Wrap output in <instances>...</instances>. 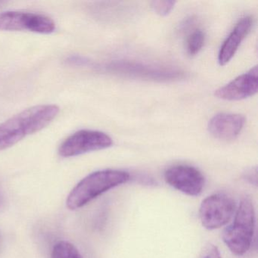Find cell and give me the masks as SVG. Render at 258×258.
<instances>
[{
	"label": "cell",
	"instance_id": "cell-1",
	"mask_svg": "<svg viewBox=\"0 0 258 258\" xmlns=\"http://www.w3.org/2000/svg\"><path fill=\"white\" fill-rule=\"evenodd\" d=\"M55 105L31 107L0 124V151L5 150L28 136L47 126L59 113Z\"/></svg>",
	"mask_w": 258,
	"mask_h": 258
},
{
	"label": "cell",
	"instance_id": "cell-2",
	"mask_svg": "<svg viewBox=\"0 0 258 258\" xmlns=\"http://www.w3.org/2000/svg\"><path fill=\"white\" fill-rule=\"evenodd\" d=\"M129 173L118 170H103L90 173L71 191L67 199V207L77 210L87 205L101 195L127 182Z\"/></svg>",
	"mask_w": 258,
	"mask_h": 258
},
{
	"label": "cell",
	"instance_id": "cell-3",
	"mask_svg": "<svg viewBox=\"0 0 258 258\" xmlns=\"http://www.w3.org/2000/svg\"><path fill=\"white\" fill-rule=\"evenodd\" d=\"M254 229V207L249 198H244L235 211L233 222L223 230V242L232 253L242 256L251 246Z\"/></svg>",
	"mask_w": 258,
	"mask_h": 258
},
{
	"label": "cell",
	"instance_id": "cell-4",
	"mask_svg": "<svg viewBox=\"0 0 258 258\" xmlns=\"http://www.w3.org/2000/svg\"><path fill=\"white\" fill-rule=\"evenodd\" d=\"M235 200L224 193H217L203 200L199 209L201 223L209 230L226 226L235 215Z\"/></svg>",
	"mask_w": 258,
	"mask_h": 258
},
{
	"label": "cell",
	"instance_id": "cell-5",
	"mask_svg": "<svg viewBox=\"0 0 258 258\" xmlns=\"http://www.w3.org/2000/svg\"><path fill=\"white\" fill-rule=\"evenodd\" d=\"M113 141L105 133L80 131L68 137L60 146L58 154L64 158L78 156L111 147Z\"/></svg>",
	"mask_w": 258,
	"mask_h": 258
},
{
	"label": "cell",
	"instance_id": "cell-6",
	"mask_svg": "<svg viewBox=\"0 0 258 258\" xmlns=\"http://www.w3.org/2000/svg\"><path fill=\"white\" fill-rule=\"evenodd\" d=\"M55 29V22L43 15L16 11L0 13V31H28L48 34Z\"/></svg>",
	"mask_w": 258,
	"mask_h": 258
},
{
	"label": "cell",
	"instance_id": "cell-7",
	"mask_svg": "<svg viewBox=\"0 0 258 258\" xmlns=\"http://www.w3.org/2000/svg\"><path fill=\"white\" fill-rule=\"evenodd\" d=\"M107 69L121 76L155 81H174L183 78L185 75L184 72L177 69L147 66L129 61H112L108 64Z\"/></svg>",
	"mask_w": 258,
	"mask_h": 258
},
{
	"label": "cell",
	"instance_id": "cell-8",
	"mask_svg": "<svg viewBox=\"0 0 258 258\" xmlns=\"http://www.w3.org/2000/svg\"><path fill=\"white\" fill-rule=\"evenodd\" d=\"M164 179L175 189L189 196L201 195L205 184V177L198 169L182 164L167 169Z\"/></svg>",
	"mask_w": 258,
	"mask_h": 258
},
{
	"label": "cell",
	"instance_id": "cell-9",
	"mask_svg": "<svg viewBox=\"0 0 258 258\" xmlns=\"http://www.w3.org/2000/svg\"><path fill=\"white\" fill-rule=\"evenodd\" d=\"M258 70L255 66L248 72L240 75L226 85L216 90L214 95L218 99L237 101L246 99L257 93Z\"/></svg>",
	"mask_w": 258,
	"mask_h": 258
},
{
	"label": "cell",
	"instance_id": "cell-10",
	"mask_svg": "<svg viewBox=\"0 0 258 258\" xmlns=\"http://www.w3.org/2000/svg\"><path fill=\"white\" fill-rule=\"evenodd\" d=\"M245 118L238 114H216L208 123L210 134L220 140L229 141L235 140L244 127Z\"/></svg>",
	"mask_w": 258,
	"mask_h": 258
},
{
	"label": "cell",
	"instance_id": "cell-11",
	"mask_svg": "<svg viewBox=\"0 0 258 258\" xmlns=\"http://www.w3.org/2000/svg\"><path fill=\"white\" fill-rule=\"evenodd\" d=\"M252 25L253 18L251 16H245L236 24L220 48L218 55L220 66H225L233 58L241 42L250 33Z\"/></svg>",
	"mask_w": 258,
	"mask_h": 258
},
{
	"label": "cell",
	"instance_id": "cell-12",
	"mask_svg": "<svg viewBox=\"0 0 258 258\" xmlns=\"http://www.w3.org/2000/svg\"><path fill=\"white\" fill-rule=\"evenodd\" d=\"M52 258H83L78 249L67 241H60L54 247Z\"/></svg>",
	"mask_w": 258,
	"mask_h": 258
},
{
	"label": "cell",
	"instance_id": "cell-13",
	"mask_svg": "<svg viewBox=\"0 0 258 258\" xmlns=\"http://www.w3.org/2000/svg\"><path fill=\"white\" fill-rule=\"evenodd\" d=\"M205 33L200 29L193 31L187 38L186 49L188 55H195L200 52L205 43Z\"/></svg>",
	"mask_w": 258,
	"mask_h": 258
},
{
	"label": "cell",
	"instance_id": "cell-14",
	"mask_svg": "<svg viewBox=\"0 0 258 258\" xmlns=\"http://www.w3.org/2000/svg\"><path fill=\"white\" fill-rule=\"evenodd\" d=\"M175 5V1H154L152 3L154 11L161 16H166L170 14Z\"/></svg>",
	"mask_w": 258,
	"mask_h": 258
},
{
	"label": "cell",
	"instance_id": "cell-15",
	"mask_svg": "<svg viewBox=\"0 0 258 258\" xmlns=\"http://www.w3.org/2000/svg\"><path fill=\"white\" fill-rule=\"evenodd\" d=\"M200 258H221L220 250L217 246L210 244L202 255Z\"/></svg>",
	"mask_w": 258,
	"mask_h": 258
},
{
	"label": "cell",
	"instance_id": "cell-16",
	"mask_svg": "<svg viewBox=\"0 0 258 258\" xmlns=\"http://www.w3.org/2000/svg\"><path fill=\"white\" fill-rule=\"evenodd\" d=\"M3 204H4V198H3L2 194L0 192V209L2 208Z\"/></svg>",
	"mask_w": 258,
	"mask_h": 258
},
{
	"label": "cell",
	"instance_id": "cell-17",
	"mask_svg": "<svg viewBox=\"0 0 258 258\" xmlns=\"http://www.w3.org/2000/svg\"><path fill=\"white\" fill-rule=\"evenodd\" d=\"M4 4V2H1V1H0V7H2L3 6V4Z\"/></svg>",
	"mask_w": 258,
	"mask_h": 258
}]
</instances>
